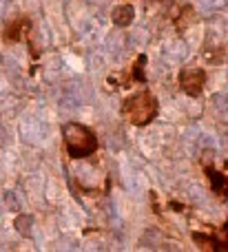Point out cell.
<instances>
[{"label":"cell","mask_w":228,"mask_h":252,"mask_svg":"<svg viewBox=\"0 0 228 252\" xmlns=\"http://www.w3.org/2000/svg\"><path fill=\"white\" fill-rule=\"evenodd\" d=\"M122 118L133 126H149L158 118L160 113V102L149 89H140V91L131 93L129 97H124L122 109H120Z\"/></svg>","instance_id":"cell-1"},{"label":"cell","mask_w":228,"mask_h":252,"mask_svg":"<svg viewBox=\"0 0 228 252\" xmlns=\"http://www.w3.org/2000/svg\"><path fill=\"white\" fill-rule=\"evenodd\" d=\"M62 142H65V151L69 159H87V157L96 155L98 151V135L93 133L89 126L69 122L62 126Z\"/></svg>","instance_id":"cell-2"},{"label":"cell","mask_w":228,"mask_h":252,"mask_svg":"<svg viewBox=\"0 0 228 252\" xmlns=\"http://www.w3.org/2000/svg\"><path fill=\"white\" fill-rule=\"evenodd\" d=\"M177 84L189 97H199L206 87V71L199 66H184L177 75Z\"/></svg>","instance_id":"cell-3"},{"label":"cell","mask_w":228,"mask_h":252,"mask_svg":"<svg viewBox=\"0 0 228 252\" xmlns=\"http://www.w3.org/2000/svg\"><path fill=\"white\" fill-rule=\"evenodd\" d=\"M31 29H33V25H31V20L27 16H18L16 20H11L7 27H4L2 31V40L7 44H13V42H20L22 38L29 42L31 47Z\"/></svg>","instance_id":"cell-4"},{"label":"cell","mask_w":228,"mask_h":252,"mask_svg":"<svg viewBox=\"0 0 228 252\" xmlns=\"http://www.w3.org/2000/svg\"><path fill=\"white\" fill-rule=\"evenodd\" d=\"M193 239L199 244L202 250H228V223H224L222 228H217L215 232H193Z\"/></svg>","instance_id":"cell-5"},{"label":"cell","mask_w":228,"mask_h":252,"mask_svg":"<svg viewBox=\"0 0 228 252\" xmlns=\"http://www.w3.org/2000/svg\"><path fill=\"white\" fill-rule=\"evenodd\" d=\"M204 173H206V179L211 184L213 192H215L220 199H228V168L226 170H217L215 166H204Z\"/></svg>","instance_id":"cell-6"},{"label":"cell","mask_w":228,"mask_h":252,"mask_svg":"<svg viewBox=\"0 0 228 252\" xmlns=\"http://www.w3.org/2000/svg\"><path fill=\"white\" fill-rule=\"evenodd\" d=\"M111 16H113L115 27H129L133 22V18H135V9H133L131 2H124V4H120V7H115Z\"/></svg>","instance_id":"cell-7"},{"label":"cell","mask_w":228,"mask_h":252,"mask_svg":"<svg viewBox=\"0 0 228 252\" xmlns=\"http://www.w3.org/2000/svg\"><path fill=\"white\" fill-rule=\"evenodd\" d=\"M144 66H146V56L142 53V56H137L135 58V62H133V66H131V82H140V84H144L146 82V73H144Z\"/></svg>","instance_id":"cell-8"}]
</instances>
